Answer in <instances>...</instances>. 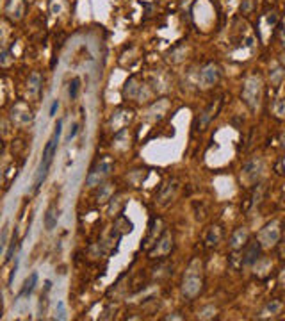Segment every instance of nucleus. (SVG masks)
I'll return each instance as SVG.
<instances>
[{
	"label": "nucleus",
	"mask_w": 285,
	"mask_h": 321,
	"mask_svg": "<svg viewBox=\"0 0 285 321\" xmlns=\"http://www.w3.org/2000/svg\"><path fill=\"white\" fill-rule=\"evenodd\" d=\"M203 277H202V262L200 261H192L189 268H187L186 275H184V284H182V291L187 298H194V296L202 291Z\"/></svg>",
	"instance_id": "obj_1"
},
{
	"label": "nucleus",
	"mask_w": 285,
	"mask_h": 321,
	"mask_svg": "<svg viewBox=\"0 0 285 321\" xmlns=\"http://www.w3.org/2000/svg\"><path fill=\"white\" fill-rule=\"evenodd\" d=\"M243 100L251 111H257L262 100V79L259 75H251L243 84Z\"/></svg>",
	"instance_id": "obj_2"
},
{
	"label": "nucleus",
	"mask_w": 285,
	"mask_h": 321,
	"mask_svg": "<svg viewBox=\"0 0 285 321\" xmlns=\"http://www.w3.org/2000/svg\"><path fill=\"white\" fill-rule=\"evenodd\" d=\"M114 170V162L111 157H104V159H100L96 164L91 168V171L88 173V177H86V184H88V187H96L100 186L102 182L107 179V177L113 173Z\"/></svg>",
	"instance_id": "obj_3"
},
{
	"label": "nucleus",
	"mask_w": 285,
	"mask_h": 321,
	"mask_svg": "<svg viewBox=\"0 0 285 321\" xmlns=\"http://www.w3.org/2000/svg\"><path fill=\"white\" fill-rule=\"evenodd\" d=\"M282 228H280V220H273V221L266 223L264 227L260 228L259 232V243L262 244V248H271L280 241Z\"/></svg>",
	"instance_id": "obj_4"
},
{
	"label": "nucleus",
	"mask_w": 285,
	"mask_h": 321,
	"mask_svg": "<svg viewBox=\"0 0 285 321\" xmlns=\"http://www.w3.org/2000/svg\"><path fill=\"white\" fill-rule=\"evenodd\" d=\"M262 170H264V162L259 157H253V159L246 160V164L243 166V171H241V181L246 184V186H255L257 181L262 175Z\"/></svg>",
	"instance_id": "obj_5"
},
{
	"label": "nucleus",
	"mask_w": 285,
	"mask_h": 321,
	"mask_svg": "<svg viewBox=\"0 0 285 321\" xmlns=\"http://www.w3.org/2000/svg\"><path fill=\"white\" fill-rule=\"evenodd\" d=\"M171 250H173V236H171L170 230H164L161 238L155 241V244L148 250V255H150L152 259H155V257H166Z\"/></svg>",
	"instance_id": "obj_6"
},
{
	"label": "nucleus",
	"mask_w": 285,
	"mask_h": 321,
	"mask_svg": "<svg viewBox=\"0 0 285 321\" xmlns=\"http://www.w3.org/2000/svg\"><path fill=\"white\" fill-rule=\"evenodd\" d=\"M61 130H62V121L59 120V121L56 123V129H54L52 138H50V140H48V143L45 145V150H43L41 162H48V164H52V159H54V156L57 154V146H59V138H61Z\"/></svg>",
	"instance_id": "obj_7"
},
{
	"label": "nucleus",
	"mask_w": 285,
	"mask_h": 321,
	"mask_svg": "<svg viewBox=\"0 0 285 321\" xmlns=\"http://www.w3.org/2000/svg\"><path fill=\"white\" fill-rule=\"evenodd\" d=\"M123 95H125V97H129V99L141 100V99H146V97H148V91H146L145 84L139 82V79H137V77H130L129 80L125 82Z\"/></svg>",
	"instance_id": "obj_8"
},
{
	"label": "nucleus",
	"mask_w": 285,
	"mask_h": 321,
	"mask_svg": "<svg viewBox=\"0 0 285 321\" xmlns=\"http://www.w3.org/2000/svg\"><path fill=\"white\" fill-rule=\"evenodd\" d=\"M219 77H221V72H219L218 64H214V62L205 64L200 72V82H202L203 88H210L214 84H218Z\"/></svg>",
	"instance_id": "obj_9"
},
{
	"label": "nucleus",
	"mask_w": 285,
	"mask_h": 321,
	"mask_svg": "<svg viewBox=\"0 0 285 321\" xmlns=\"http://www.w3.org/2000/svg\"><path fill=\"white\" fill-rule=\"evenodd\" d=\"M11 120H13V123L20 125V127H25V125L32 123L31 109L27 107L25 104H16L15 107L11 109Z\"/></svg>",
	"instance_id": "obj_10"
},
{
	"label": "nucleus",
	"mask_w": 285,
	"mask_h": 321,
	"mask_svg": "<svg viewBox=\"0 0 285 321\" xmlns=\"http://www.w3.org/2000/svg\"><path fill=\"white\" fill-rule=\"evenodd\" d=\"M25 0H9L5 4V16L11 21H20L25 13Z\"/></svg>",
	"instance_id": "obj_11"
},
{
	"label": "nucleus",
	"mask_w": 285,
	"mask_h": 321,
	"mask_svg": "<svg viewBox=\"0 0 285 321\" xmlns=\"http://www.w3.org/2000/svg\"><path fill=\"white\" fill-rule=\"evenodd\" d=\"M260 252H262V244L259 243V239L255 243L248 244L243 254V266H255L260 261Z\"/></svg>",
	"instance_id": "obj_12"
},
{
	"label": "nucleus",
	"mask_w": 285,
	"mask_h": 321,
	"mask_svg": "<svg viewBox=\"0 0 285 321\" xmlns=\"http://www.w3.org/2000/svg\"><path fill=\"white\" fill-rule=\"evenodd\" d=\"M248 228L246 227H239L235 232L232 234V238H230V248L232 250H239L243 248L244 244H246V241H248Z\"/></svg>",
	"instance_id": "obj_13"
},
{
	"label": "nucleus",
	"mask_w": 285,
	"mask_h": 321,
	"mask_svg": "<svg viewBox=\"0 0 285 321\" xmlns=\"http://www.w3.org/2000/svg\"><path fill=\"white\" fill-rule=\"evenodd\" d=\"M223 238V230L218 227V225H214V227L209 228L207 236H205V244H207L209 248H212V246H218L219 241Z\"/></svg>",
	"instance_id": "obj_14"
},
{
	"label": "nucleus",
	"mask_w": 285,
	"mask_h": 321,
	"mask_svg": "<svg viewBox=\"0 0 285 321\" xmlns=\"http://www.w3.org/2000/svg\"><path fill=\"white\" fill-rule=\"evenodd\" d=\"M176 181L173 179V181H170L166 184V186L162 187L161 189V193H159V202L161 203H166V202H170L171 198L175 197V193H176Z\"/></svg>",
	"instance_id": "obj_15"
},
{
	"label": "nucleus",
	"mask_w": 285,
	"mask_h": 321,
	"mask_svg": "<svg viewBox=\"0 0 285 321\" xmlns=\"http://www.w3.org/2000/svg\"><path fill=\"white\" fill-rule=\"evenodd\" d=\"M57 220H59V211H57L56 205H50L47 209V213H45V228L48 232L57 227Z\"/></svg>",
	"instance_id": "obj_16"
},
{
	"label": "nucleus",
	"mask_w": 285,
	"mask_h": 321,
	"mask_svg": "<svg viewBox=\"0 0 285 321\" xmlns=\"http://www.w3.org/2000/svg\"><path fill=\"white\" fill-rule=\"evenodd\" d=\"M282 301H278V300H271V303H267V305L260 311V314H259V318H273V316H276V314H280V311H282Z\"/></svg>",
	"instance_id": "obj_17"
},
{
	"label": "nucleus",
	"mask_w": 285,
	"mask_h": 321,
	"mask_svg": "<svg viewBox=\"0 0 285 321\" xmlns=\"http://www.w3.org/2000/svg\"><path fill=\"white\" fill-rule=\"evenodd\" d=\"M38 284V273H31L27 277V280L23 282V287L20 291V298H27V296H31V293L34 291Z\"/></svg>",
	"instance_id": "obj_18"
},
{
	"label": "nucleus",
	"mask_w": 285,
	"mask_h": 321,
	"mask_svg": "<svg viewBox=\"0 0 285 321\" xmlns=\"http://www.w3.org/2000/svg\"><path fill=\"white\" fill-rule=\"evenodd\" d=\"M41 84H43L41 73H39V72L31 73V77H29V82H27V88H29V93L38 95V93H39V89H41Z\"/></svg>",
	"instance_id": "obj_19"
},
{
	"label": "nucleus",
	"mask_w": 285,
	"mask_h": 321,
	"mask_svg": "<svg viewBox=\"0 0 285 321\" xmlns=\"http://www.w3.org/2000/svg\"><path fill=\"white\" fill-rule=\"evenodd\" d=\"M48 170H50V164L48 162H39V168H38V173H36V181H34V189H39L43 186V182L47 179L48 175Z\"/></svg>",
	"instance_id": "obj_20"
},
{
	"label": "nucleus",
	"mask_w": 285,
	"mask_h": 321,
	"mask_svg": "<svg viewBox=\"0 0 285 321\" xmlns=\"http://www.w3.org/2000/svg\"><path fill=\"white\" fill-rule=\"evenodd\" d=\"M214 113H216V107H214V104H210L207 109H205V111H203L202 116H200V121H198V130H203L205 127H207L209 121H210V120L216 116Z\"/></svg>",
	"instance_id": "obj_21"
},
{
	"label": "nucleus",
	"mask_w": 285,
	"mask_h": 321,
	"mask_svg": "<svg viewBox=\"0 0 285 321\" xmlns=\"http://www.w3.org/2000/svg\"><path fill=\"white\" fill-rule=\"evenodd\" d=\"M102 187V191L98 193V197H96V200H98L100 203H104L107 202V200H111V193H113V184H104V186H100Z\"/></svg>",
	"instance_id": "obj_22"
},
{
	"label": "nucleus",
	"mask_w": 285,
	"mask_h": 321,
	"mask_svg": "<svg viewBox=\"0 0 285 321\" xmlns=\"http://www.w3.org/2000/svg\"><path fill=\"white\" fill-rule=\"evenodd\" d=\"M273 113L276 114V118H285V99H276L273 104Z\"/></svg>",
	"instance_id": "obj_23"
},
{
	"label": "nucleus",
	"mask_w": 285,
	"mask_h": 321,
	"mask_svg": "<svg viewBox=\"0 0 285 321\" xmlns=\"http://www.w3.org/2000/svg\"><path fill=\"white\" fill-rule=\"evenodd\" d=\"M78 89H80V79L75 77V79L72 80V82H70V89H68V95H70V99H72V100L77 99Z\"/></svg>",
	"instance_id": "obj_24"
},
{
	"label": "nucleus",
	"mask_w": 285,
	"mask_h": 321,
	"mask_svg": "<svg viewBox=\"0 0 285 321\" xmlns=\"http://www.w3.org/2000/svg\"><path fill=\"white\" fill-rule=\"evenodd\" d=\"M16 244H18V239H16V236H13V239H11V244H9V248L5 250L4 262H9V261L13 259V254H15V250H16Z\"/></svg>",
	"instance_id": "obj_25"
},
{
	"label": "nucleus",
	"mask_w": 285,
	"mask_h": 321,
	"mask_svg": "<svg viewBox=\"0 0 285 321\" xmlns=\"http://www.w3.org/2000/svg\"><path fill=\"white\" fill-rule=\"evenodd\" d=\"M56 318L57 320H66V307H64V301H57Z\"/></svg>",
	"instance_id": "obj_26"
},
{
	"label": "nucleus",
	"mask_w": 285,
	"mask_h": 321,
	"mask_svg": "<svg viewBox=\"0 0 285 321\" xmlns=\"http://www.w3.org/2000/svg\"><path fill=\"white\" fill-rule=\"evenodd\" d=\"M7 234H9V223H5L4 228H2V239H0V244H2V248L7 246Z\"/></svg>",
	"instance_id": "obj_27"
},
{
	"label": "nucleus",
	"mask_w": 285,
	"mask_h": 321,
	"mask_svg": "<svg viewBox=\"0 0 285 321\" xmlns=\"http://www.w3.org/2000/svg\"><path fill=\"white\" fill-rule=\"evenodd\" d=\"M0 64H2V66H7V64H9V50H4V52H2Z\"/></svg>",
	"instance_id": "obj_28"
},
{
	"label": "nucleus",
	"mask_w": 285,
	"mask_h": 321,
	"mask_svg": "<svg viewBox=\"0 0 285 321\" xmlns=\"http://www.w3.org/2000/svg\"><path fill=\"white\" fill-rule=\"evenodd\" d=\"M77 132H78V125L75 123L72 127V130H70V134H68V141H72L73 138H75V136H77Z\"/></svg>",
	"instance_id": "obj_29"
},
{
	"label": "nucleus",
	"mask_w": 285,
	"mask_h": 321,
	"mask_svg": "<svg viewBox=\"0 0 285 321\" xmlns=\"http://www.w3.org/2000/svg\"><path fill=\"white\" fill-rule=\"evenodd\" d=\"M57 109H59V100H54V102H52V107H50V116H56Z\"/></svg>",
	"instance_id": "obj_30"
},
{
	"label": "nucleus",
	"mask_w": 285,
	"mask_h": 321,
	"mask_svg": "<svg viewBox=\"0 0 285 321\" xmlns=\"http://www.w3.org/2000/svg\"><path fill=\"white\" fill-rule=\"evenodd\" d=\"M280 40H282V43L285 45V18H284V21H282V31H280Z\"/></svg>",
	"instance_id": "obj_31"
},
{
	"label": "nucleus",
	"mask_w": 285,
	"mask_h": 321,
	"mask_svg": "<svg viewBox=\"0 0 285 321\" xmlns=\"http://www.w3.org/2000/svg\"><path fill=\"white\" fill-rule=\"evenodd\" d=\"M249 7H251V0H246V2H244V7H243V13H248Z\"/></svg>",
	"instance_id": "obj_32"
},
{
	"label": "nucleus",
	"mask_w": 285,
	"mask_h": 321,
	"mask_svg": "<svg viewBox=\"0 0 285 321\" xmlns=\"http://www.w3.org/2000/svg\"><path fill=\"white\" fill-rule=\"evenodd\" d=\"M280 257H282V259H285V243L280 246Z\"/></svg>",
	"instance_id": "obj_33"
},
{
	"label": "nucleus",
	"mask_w": 285,
	"mask_h": 321,
	"mask_svg": "<svg viewBox=\"0 0 285 321\" xmlns=\"http://www.w3.org/2000/svg\"><path fill=\"white\" fill-rule=\"evenodd\" d=\"M280 143H282V146H284V148H285V132L280 136Z\"/></svg>",
	"instance_id": "obj_34"
},
{
	"label": "nucleus",
	"mask_w": 285,
	"mask_h": 321,
	"mask_svg": "<svg viewBox=\"0 0 285 321\" xmlns=\"http://www.w3.org/2000/svg\"><path fill=\"white\" fill-rule=\"evenodd\" d=\"M166 320H182L180 316H166Z\"/></svg>",
	"instance_id": "obj_35"
},
{
	"label": "nucleus",
	"mask_w": 285,
	"mask_h": 321,
	"mask_svg": "<svg viewBox=\"0 0 285 321\" xmlns=\"http://www.w3.org/2000/svg\"><path fill=\"white\" fill-rule=\"evenodd\" d=\"M280 61L284 62V66H285V52H284V54H280Z\"/></svg>",
	"instance_id": "obj_36"
},
{
	"label": "nucleus",
	"mask_w": 285,
	"mask_h": 321,
	"mask_svg": "<svg viewBox=\"0 0 285 321\" xmlns=\"http://www.w3.org/2000/svg\"><path fill=\"white\" fill-rule=\"evenodd\" d=\"M25 4H27V5H31V4H34V0H25Z\"/></svg>",
	"instance_id": "obj_37"
}]
</instances>
